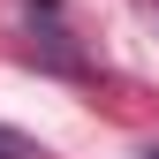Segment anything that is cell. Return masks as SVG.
Returning <instances> with one entry per match:
<instances>
[{"mask_svg": "<svg viewBox=\"0 0 159 159\" xmlns=\"http://www.w3.org/2000/svg\"><path fill=\"white\" fill-rule=\"evenodd\" d=\"M0 159H46V152H38V136H23V129L0 121Z\"/></svg>", "mask_w": 159, "mask_h": 159, "instance_id": "1", "label": "cell"}, {"mask_svg": "<svg viewBox=\"0 0 159 159\" xmlns=\"http://www.w3.org/2000/svg\"><path fill=\"white\" fill-rule=\"evenodd\" d=\"M144 159H159V144H152V152H144Z\"/></svg>", "mask_w": 159, "mask_h": 159, "instance_id": "2", "label": "cell"}]
</instances>
